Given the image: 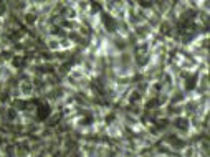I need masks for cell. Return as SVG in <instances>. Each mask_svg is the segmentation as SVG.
<instances>
[{
    "instance_id": "1",
    "label": "cell",
    "mask_w": 210,
    "mask_h": 157,
    "mask_svg": "<svg viewBox=\"0 0 210 157\" xmlns=\"http://www.w3.org/2000/svg\"><path fill=\"white\" fill-rule=\"evenodd\" d=\"M50 114V109L46 108V106H41L38 109V116H40V119H46V116Z\"/></svg>"
},
{
    "instance_id": "2",
    "label": "cell",
    "mask_w": 210,
    "mask_h": 157,
    "mask_svg": "<svg viewBox=\"0 0 210 157\" xmlns=\"http://www.w3.org/2000/svg\"><path fill=\"white\" fill-rule=\"evenodd\" d=\"M3 10H5V5H3V3H0V13H3Z\"/></svg>"
}]
</instances>
